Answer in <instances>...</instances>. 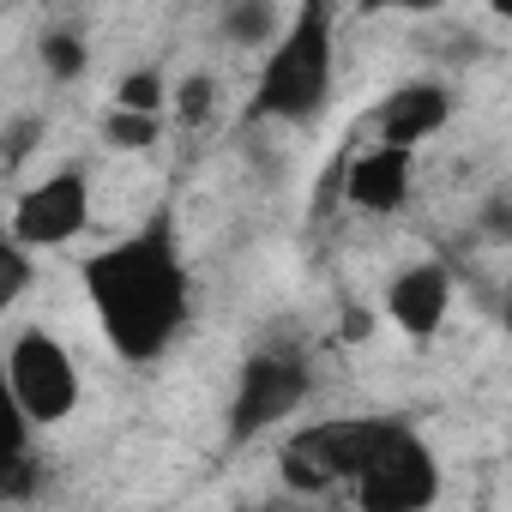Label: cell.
I'll list each match as a JSON object with an SVG mask.
<instances>
[{"label":"cell","mask_w":512,"mask_h":512,"mask_svg":"<svg viewBox=\"0 0 512 512\" xmlns=\"http://www.w3.org/2000/svg\"><path fill=\"white\" fill-rule=\"evenodd\" d=\"M79 284H85V302H91V314H97V326L121 362L145 368V362L169 356L193 320V278L181 260L175 211L163 205L133 235L85 253Z\"/></svg>","instance_id":"6da1fadb"},{"label":"cell","mask_w":512,"mask_h":512,"mask_svg":"<svg viewBox=\"0 0 512 512\" xmlns=\"http://www.w3.org/2000/svg\"><path fill=\"white\" fill-rule=\"evenodd\" d=\"M338 91V19L332 7L308 0L296 7L253 79V97H247V121H278V127H308L326 115Z\"/></svg>","instance_id":"7a4b0ae2"},{"label":"cell","mask_w":512,"mask_h":512,"mask_svg":"<svg viewBox=\"0 0 512 512\" xmlns=\"http://www.w3.org/2000/svg\"><path fill=\"white\" fill-rule=\"evenodd\" d=\"M314 392V368L302 350L290 344H260L241 374H235V392H229V446H247L272 428H284Z\"/></svg>","instance_id":"3957f363"},{"label":"cell","mask_w":512,"mask_h":512,"mask_svg":"<svg viewBox=\"0 0 512 512\" xmlns=\"http://www.w3.org/2000/svg\"><path fill=\"white\" fill-rule=\"evenodd\" d=\"M440 488H446V476H440L434 446L398 416H392V428L380 434V446L368 452V464L350 482L356 512H434Z\"/></svg>","instance_id":"277c9868"},{"label":"cell","mask_w":512,"mask_h":512,"mask_svg":"<svg viewBox=\"0 0 512 512\" xmlns=\"http://www.w3.org/2000/svg\"><path fill=\"white\" fill-rule=\"evenodd\" d=\"M0 380H7L13 404L25 410L31 428H55L79 410V368L67 344L49 326H19L13 344L0 350Z\"/></svg>","instance_id":"5b68a950"},{"label":"cell","mask_w":512,"mask_h":512,"mask_svg":"<svg viewBox=\"0 0 512 512\" xmlns=\"http://www.w3.org/2000/svg\"><path fill=\"white\" fill-rule=\"evenodd\" d=\"M392 428V416H326L302 434L284 440V476L290 488L302 494H320V488H338V482H356V470L368 464V452L380 446V434Z\"/></svg>","instance_id":"8992f818"},{"label":"cell","mask_w":512,"mask_h":512,"mask_svg":"<svg viewBox=\"0 0 512 512\" xmlns=\"http://www.w3.org/2000/svg\"><path fill=\"white\" fill-rule=\"evenodd\" d=\"M85 223H91V169L67 163V169H55L19 193L7 235L25 253H43V247H67L73 235H85Z\"/></svg>","instance_id":"52a82bcc"},{"label":"cell","mask_w":512,"mask_h":512,"mask_svg":"<svg viewBox=\"0 0 512 512\" xmlns=\"http://www.w3.org/2000/svg\"><path fill=\"white\" fill-rule=\"evenodd\" d=\"M446 121H452V91H446L440 79H410V85H398V91L374 109L380 145H386V151H410V157H416V145H428Z\"/></svg>","instance_id":"ba28073f"},{"label":"cell","mask_w":512,"mask_h":512,"mask_svg":"<svg viewBox=\"0 0 512 512\" xmlns=\"http://www.w3.org/2000/svg\"><path fill=\"white\" fill-rule=\"evenodd\" d=\"M386 314H392V326H398L404 338L428 344V338L446 326V314H452V266H440V260L404 266V272L392 278V290H386Z\"/></svg>","instance_id":"9c48e42d"},{"label":"cell","mask_w":512,"mask_h":512,"mask_svg":"<svg viewBox=\"0 0 512 512\" xmlns=\"http://www.w3.org/2000/svg\"><path fill=\"white\" fill-rule=\"evenodd\" d=\"M410 175H416V157L410 151H386V145H368L362 157H350L344 169V199L368 217H392L410 205Z\"/></svg>","instance_id":"30bf717a"},{"label":"cell","mask_w":512,"mask_h":512,"mask_svg":"<svg viewBox=\"0 0 512 512\" xmlns=\"http://www.w3.org/2000/svg\"><path fill=\"white\" fill-rule=\"evenodd\" d=\"M43 488V458L31 446V422L25 410L13 404L7 380H0V506H13V500H31Z\"/></svg>","instance_id":"8fae6325"},{"label":"cell","mask_w":512,"mask_h":512,"mask_svg":"<svg viewBox=\"0 0 512 512\" xmlns=\"http://www.w3.org/2000/svg\"><path fill=\"white\" fill-rule=\"evenodd\" d=\"M284 19H290V13H278L272 0H241V7H229V13L217 19V31H223L235 49H272L278 31H284Z\"/></svg>","instance_id":"7c38bea8"},{"label":"cell","mask_w":512,"mask_h":512,"mask_svg":"<svg viewBox=\"0 0 512 512\" xmlns=\"http://www.w3.org/2000/svg\"><path fill=\"white\" fill-rule=\"evenodd\" d=\"M31 284H37V253H25L7 229H0V314L19 308Z\"/></svg>","instance_id":"4fadbf2b"},{"label":"cell","mask_w":512,"mask_h":512,"mask_svg":"<svg viewBox=\"0 0 512 512\" xmlns=\"http://www.w3.org/2000/svg\"><path fill=\"white\" fill-rule=\"evenodd\" d=\"M37 55H43V67H49V79H61V85H73V79L91 67V49H85L79 31H49Z\"/></svg>","instance_id":"5bb4252c"},{"label":"cell","mask_w":512,"mask_h":512,"mask_svg":"<svg viewBox=\"0 0 512 512\" xmlns=\"http://www.w3.org/2000/svg\"><path fill=\"white\" fill-rule=\"evenodd\" d=\"M163 97H169V85H163L157 67H139L115 85V109H127V115H157L163 121Z\"/></svg>","instance_id":"9a60e30c"},{"label":"cell","mask_w":512,"mask_h":512,"mask_svg":"<svg viewBox=\"0 0 512 512\" xmlns=\"http://www.w3.org/2000/svg\"><path fill=\"white\" fill-rule=\"evenodd\" d=\"M157 133H163L157 115H127V109L103 115V145H115V151H145V145H157Z\"/></svg>","instance_id":"2e32d148"},{"label":"cell","mask_w":512,"mask_h":512,"mask_svg":"<svg viewBox=\"0 0 512 512\" xmlns=\"http://www.w3.org/2000/svg\"><path fill=\"white\" fill-rule=\"evenodd\" d=\"M37 139H43V115H19L7 133H0V169H13V163H25L31 151H37Z\"/></svg>","instance_id":"e0dca14e"},{"label":"cell","mask_w":512,"mask_h":512,"mask_svg":"<svg viewBox=\"0 0 512 512\" xmlns=\"http://www.w3.org/2000/svg\"><path fill=\"white\" fill-rule=\"evenodd\" d=\"M205 109H211V79H205V73L181 79V91H175V115H181V121H205Z\"/></svg>","instance_id":"ac0fdd59"},{"label":"cell","mask_w":512,"mask_h":512,"mask_svg":"<svg viewBox=\"0 0 512 512\" xmlns=\"http://www.w3.org/2000/svg\"><path fill=\"white\" fill-rule=\"evenodd\" d=\"M235 512H272V506H235Z\"/></svg>","instance_id":"d6986e66"}]
</instances>
